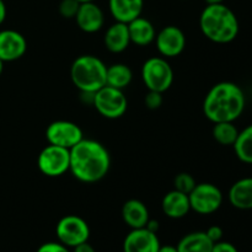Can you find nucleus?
<instances>
[{"mask_svg": "<svg viewBox=\"0 0 252 252\" xmlns=\"http://www.w3.org/2000/svg\"><path fill=\"white\" fill-rule=\"evenodd\" d=\"M110 167V153L97 140L83 138L70 149L69 171L79 181L85 184L101 181L108 174Z\"/></svg>", "mask_w": 252, "mask_h": 252, "instance_id": "f257e3e1", "label": "nucleus"}, {"mask_svg": "<svg viewBox=\"0 0 252 252\" xmlns=\"http://www.w3.org/2000/svg\"><path fill=\"white\" fill-rule=\"evenodd\" d=\"M245 94L231 81L216 84L203 101L204 116L211 122H235L245 110Z\"/></svg>", "mask_w": 252, "mask_h": 252, "instance_id": "f03ea898", "label": "nucleus"}, {"mask_svg": "<svg viewBox=\"0 0 252 252\" xmlns=\"http://www.w3.org/2000/svg\"><path fill=\"white\" fill-rule=\"evenodd\" d=\"M199 29L214 43H230L239 34V20L226 5H207L199 16Z\"/></svg>", "mask_w": 252, "mask_h": 252, "instance_id": "7ed1b4c3", "label": "nucleus"}, {"mask_svg": "<svg viewBox=\"0 0 252 252\" xmlns=\"http://www.w3.org/2000/svg\"><path fill=\"white\" fill-rule=\"evenodd\" d=\"M105 65L100 58L91 54H84L73 62L70 78L80 93H96L106 85Z\"/></svg>", "mask_w": 252, "mask_h": 252, "instance_id": "20e7f679", "label": "nucleus"}, {"mask_svg": "<svg viewBox=\"0 0 252 252\" xmlns=\"http://www.w3.org/2000/svg\"><path fill=\"white\" fill-rule=\"evenodd\" d=\"M142 79L148 90L164 94L174 83V70L165 58L153 57L143 64Z\"/></svg>", "mask_w": 252, "mask_h": 252, "instance_id": "39448f33", "label": "nucleus"}, {"mask_svg": "<svg viewBox=\"0 0 252 252\" xmlns=\"http://www.w3.org/2000/svg\"><path fill=\"white\" fill-rule=\"evenodd\" d=\"M102 117L117 120L122 117L128 107V101L123 90L105 85L95 93L94 105Z\"/></svg>", "mask_w": 252, "mask_h": 252, "instance_id": "423d86ee", "label": "nucleus"}, {"mask_svg": "<svg viewBox=\"0 0 252 252\" xmlns=\"http://www.w3.org/2000/svg\"><path fill=\"white\" fill-rule=\"evenodd\" d=\"M192 211L202 216L216 213L223 204V193L216 185L203 182L197 184L189 194Z\"/></svg>", "mask_w": 252, "mask_h": 252, "instance_id": "0eeeda50", "label": "nucleus"}, {"mask_svg": "<svg viewBox=\"0 0 252 252\" xmlns=\"http://www.w3.org/2000/svg\"><path fill=\"white\" fill-rule=\"evenodd\" d=\"M39 171L48 177H58L69 171L70 150L57 145H47L39 153L37 159Z\"/></svg>", "mask_w": 252, "mask_h": 252, "instance_id": "6e6552de", "label": "nucleus"}, {"mask_svg": "<svg viewBox=\"0 0 252 252\" xmlns=\"http://www.w3.org/2000/svg\"><path fill=\"white\" fill-rule=\"evenodd\" d=\"M56 234L59 243L65 245L66 248L74 249L89 240L90 228L89 224L80 217L65 216L57 224Z\"/></svg>", "mask_w": 252, "mask_h": 252, "instance_id": "1a4fd4ad", "label": "nucleus"}, {"mask_svg": "<svg viewBox=\"0 0 252 252\" xmlns=\"http://www.w3.org/2000/svg\"><path fill=\"white\" fill-rule=\"evenodd\" d=\"M84 138L83 130L70 121H54L47 127L46 139L49 144L70 150Z\"/></svg>", "mask_w": 252, "mask_h": 252, "instance_id": "9d476101", "label": "nucleus"}, {"mask_svg": "<svg viewBox=\"0 0 252 252\" xmlns=\"http://www.w3.org/2000/svg\"><path fill=\"white\" fill-rule=\"evenodd\" d=\"M155 43L159 53L165 58H174L180 56L186 47V36L177 26L164 27L155 37Z\"/></svg>", "mask_w": 252, "mask_h": 252, "instance_id": "9b49d317", "label": "nucleus"}, {"mask_svg": "<svg viewBox=\"0 0 252 252\" xmlns=\"http://www.w3.org/2000/svg\"><path fill=\"white\" fill-rule=\"evenodd\" d=\"M160 246L157 233L147 228L132 229L123 241V252H158Z\"/></svg>", "mask_w": 252, "mask_h": 252, "instance_id": "f8f14e48", "label": "nucleus"}, {"mask_svg": "<svg viewBox=\"0 0 252 252\" xmlns=\"http://www.w3.org/2000/svg\"><path fill=\"white\" fill-rule=\"evenodd\" d=\"M27 51V41L15 30L0 31V59L2 62H15L24 57Z\"/></svg>", "mask_w": 252, "mask_h": 252, "instance_id": "ddd939ff", "label": "nucleus"}, {"mask_svg": "<svg viewBox=\"0 0 252 252\" xmlns=\"http://www.w3.org/2000/svg\"><path fill=\"white\" fill-rule=\"evenodd\" d=\"M74 19L79 29L86 33H95L100 31L105 24L102 9L94 1L81 2Z\"/></svg>", "mask_w": 252, "mask_h": 252, "instance_id": "4468645a", "label": "nucleus"}, {"mask_svg": "<svg viewBox=\"0 0 252 252\" xmlns=\"http://www.w3.org/2000/svg\"><path fill=\"white\" fill-rule=\"evenodd\" d=\"M144 0H108V9L113 19L118 22L129 24L142 16Z\"/></svg>", "mask_w": 252, "mask_h": 252, "instance_id": "2eb2a0df", "label": "nucleus"}, {"mask_svg": "<svg viewBox=\"0 0 252 252\" xmlns=\"http://www.w3.org/2000/svg\"><path fill=\"white\" fill-rule=\"evenodd\" d=\"M161 208L165 216L169 217V218H184L191 211L189 194H185L182 192L176 191V189L167 192L164 196V198H162Z\"/></svg>", "mask_w": 252, "mask_h": 252, "instance_id": "dca6fc26", "label": "nucleus"}, {"mask_svg": "<svg viewBox=\"0 0 252 252\" xmlns=\"http://www.w3.org/2000/svg\"><path fill=\"white\" fill-rule=\"evenodd\" d=\"M103 42H105L106 48L111 53H122V52H125L130 44L128 25L116 21L106 31Z\"/></svg>", "mask_w": 252, "mask_h": 252, "instance_id": "f3484780", "label": "nucleus"}, {"mask_svg": "<svg viewBox=\"0 0 252 252\" xmlns=\"http://www.w3.org/2000/svg\"><path fill=\"white\" fill-rule=\"evenodd\" d=\"M122 219L129 228H145L149 221V211L139 199H128L122 207Z\"/></svg>", "mask_w": 252, "mask_h": 252, "instance_id": "a211bd4d", "label": "nucleus"}, {"mask_svg": "<svg viewBox=\"0 0 252 252\" xmlns=\"http://www.w3.org/2000/svg\"><path fill=\"white\" fill-rule=\"evenodd\" d=\"M127 25L128 31H129L130 43L144 47L155 41L157 31H155L154 25L145 17H137Z\"/></svg>", "mask_w": 252, "mask_h": 252, "instance_id": "6ab92c4d", "label": "nucleus"}, {"mask_svg": "<svg viewBox=\"0 0 252 252\" xmlns=\"http://www.w3.org/2000/svg\"><path fill=\"white\" fill-rule=\"evenodd\" d=\"M229 202L241 211L252 209V177L240 179L229 189Z\"/></svg>", "mask_w": 252, "mask_h": 252, "instance_id": "aec40b11", "label": "nucleus"}, {"mask_svg": "<svg viewBox=\"0 0 252 252\" xmlns=\"http://www.w3.org/2000/svg\"><path fill=\"white\" fill-rule=\"evenodd\" d=\"M214 243L207 236L206 231H193L185 235L177 244L179 252H212Z\"/></svg>", "mask_w": 252, "mask_h": 252, "instance_id": "412c9836", "label": "nucleus"}, {"mask_svg": "<svg viewBox=\"0 0 252 252\" xmlns=\"http://www.w3.org/2000/svg\"><path fill=\"white\" fill-rule=\"evenodd\" d=\"M133 79V73L127 64L116 63L107 66L106 70V85L112 86L115 89L127 88Z\"/></svg>", "mask_w": 252, "mask_h": 252, "instance_id": "4be33fe9", "label": "nucleus"}, {"mask_svg": "<svg viewBox=\"0 0 252 252\" xmlns=\"http://www.w3.org/2000/svg\"><path fill=\"white\" fill-rule=\"evenodd\" d=\"M233 147L240 161L252 165V125L239 132Z\"/></svg>", "mask_w": 252, "mask_h": 252, "instance_id": "5701e85b", "label": "nucleus"}, {"mask_svg": "<svg viewBox=\"0 0 252 252\" xmlns=\"http://www.w3.org/2000/svg\"><path fill=\"white\" fill-rule=\"evenodd\" d=\"M213 138L220 145H234L239 135V129L234 122L214 123Z\"/></svg>", "mask_w": 252, "mask_h": 252, "instance_id": "b1692460", "label": "nucleus"}, {"mask_svg": "<svg viewBox=\"0 0 252 252\" xmlns=\"http://www.w3.org/2000/svg\"><path fill=\"white\" fill-rule=\"evenodd\" d=\"M196 185L197 182L194 177L191 174H187V172H181V174L176 175L174 180V189L182 192L185 194L191 193Z\"/></svg>", "mask_w": 252, "mask_h": 252, "instance_id": "393cba45", "label": "nucleus"}, {"mask_svg": "<svg viewBox=\"0 0 252 252\" xmlns=\"http://www.w3.org/2000/svg\"><path fill=\"white\" fill-rule=\"evenodd\" d=\"M81 2L78 0H62L59 2V14L64 17V19H74L76 16L79 6Z\"/></svg>", "mask_w": 252, "mask_h": 252, "instance_id": "a878e982", "label": "nucleus"}, {"mask_svg": "<svg viewBox=\"0 0 252 252\" xmlns=\"http://www.w3.org/2000/svg\"><path fill=\"white\" fill-rule=\"evenodd\" d=\"M162 101H164L162 94L152 90L148 91V94L145 95L144 98L145 106H147L149 110H158V108H160V106L162 105Z\"/></svg>", "mask_w": 252, "mask_h": 252, "instance_id": "bb28decb", "label": "nucleus"}, {"mask_svg": "<svg viewBox=\"0 0 252 252\" xmlns=\"http://www.w3.org/2000/svg\"><path fill=\"white\" fill-rule=\"evenodd\" d=\"M37 252H70L69 249L62 243H46L37 249Z\"/></svg>", "mask_w": 252, "mask_h": 252, "instance_id": "cd10ccee", "label": "nucleus"}, {"mask_svg": "<svg viewBox=\"0 0 252 252\" xmlns=\"http://www.w3.org/2000/svg\"><path fill=\"white\" fill-rule=\"evenodd\" d=\"M207 236H208L209 239L212 240V243H218V241H221V239H223V229L220 228V226L218 225H213L211 226V228H208V230L206 231Z\"/></svg>", "mask_w": 252, "mask_h": 252, "instance_id": "c85d7f7f", "label": "nucleus"}, {"mask_svg": "<svg viewBox=\"0 0 252 252\" xmlns=\"http://www.w3.org/2000/svg\"><path fill=\"white\" fill-rule=\"evenodd\" d=\"M212 252H239V251L233 244L221 240L214 244L213 249H212Z\"/></svg>", "mask_w": 252, "mask_h": 252, "instance_id": "c756f323", "label": "nucleus"}, {"mask_svg": "<svg viewBox=\"0 0 252 252\" xmlns=\"http://www.w3.org/2000/svg\"><path fill=\"white\" fill-rule=\"evenodd\" d=\"M73 252H96V251H95V249L93 248V245H90V244L86 241V243H83V244H80V245L75 246Z\"/></svg>", "mask_w": 252, "mask_h": 252, "instance_id": "7c9ffc66", "label": "nucleus"}, {"mask_svg": "<svg viewBox=\"0 0 252 252\" xmlns=\"http://www.w3.org/2000/svg\"><path fill=\"white\" fill-rule=\"evenodd\" d=\"M159 223H158L157 220H152V219H149V221L147 223V225H145V228L148 229V230L153 231V233H158V230H159Z\"/></svg>", "mask_w": 252, "mask_h": 252, "instance_id": "2f4dec72", "label": "nucleus"}, {"mask_svg": "<svg viewBox=\"0 0 252 252\" xmlns=\"http://www.w3.org/2000/svg\"><path fill=\"white\" fill-rule=\"evenodd\" d=\"M6 19V5H5L4 0H0V25Z\"/></svg>", "mask_w": 252, "mask_h": 252, "instance_id": "473e14b6", "label": "nucleus"}, {"mask_svg": "<svg viewBox=\"0 0 252 252\" xmlns=\"http://www.w3.org/2000/svg\"><path fill=\"white\" fill-rule=\"evenodd\" d=\"M158 252H179V251H177L176 246L165 245V246H160L159 251H158Z\"/></svg>", "mask_w": 252, "mask_h": 252, "instance_id": "72a5a7b5", "label": "nucleus"}, {"mask_svg": "<svg viewBox=\"0 0 252 252\" xmlns=\"http://www.w3.org/2000/svg\"><path fill=\"white\" fill-rule=\"evenodd\" d=\"M207 5H213V4H224L225 0H204Z\"/></svg>", "mask_w": 252, "mask_h": 252, "instance_id": "f704fd0d", "label": "nucleus"}, {"mask_svg": "<svg viewBox=\"0 0 252 252\" xmlns=\"http://www.w3.org/2000/svg\"><path fill=\"white\" fill-rule=\"evenodd\" d=\"M2 70H4V62H2L1 59H0V76H1Z\"/></svg>", "mask_w": 252, "mask_h": 252, "instance_id": "c9c22d12", "label": "nucleus"}, {"mask_svg": "<svg viewBox=\"0 0 252 252\" xmlns=\"http://www.w3.org/2000/svg\"><path fill=\"white\" fill-rule=\"evenodd\" d=\"M79 2H89V1H95V0H78Z\"/></svg>", "mask_w": 252, "mask_h": 252, "instance_id": "e433bc0d", "label": "nucleus"}]
</instances>
